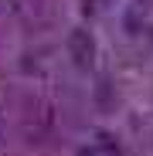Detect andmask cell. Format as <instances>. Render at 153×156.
I'll return each mask as SVG.
<instances>
[{"instance_id": "obj_1", "label": "cell", "mask_w": 153, "mask_h": 156, "mask_svg": "<svg viewBox=\"0 0 153 156\" xmlns=\"http://www.w3.org/2000/svg\"><path fill=\"white\" fill-rule=\"evenodd\" d=\"M68 51H71V58H75L78 68H89L92 58H95V41H92V34L82 31V27L71 31V34H68Z\"/></svg>"}]
</instances>
